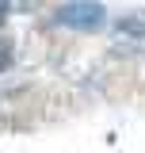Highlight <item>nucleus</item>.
Here are the masks:
<instances>
[{"instance_id": "obj_1", "label": "nucleus", "mask_w": 145, "mask_h": 153, "mask_svg": "<svg viewBox=\"0 0 145 153\" xmlns=\"http://www.w3.org/2000/svg\"><path fill=\"white\" fill-rule=\"evenodd\" d=\"M54 23L72 27V31H95V27L107 23V8L95 4V0H69V4L54 8Z\"/></svg>"}, {"instance_id": "obj_2", "label": "nucleus", "mask_w": 145, "mask_h": 153, "mask_svg": "<svg viewBox=\"0 0 145 153\" xmlns=\"http://www.w3.org/2000/svg\"><path fill=\"white\" fill-rule=\"evenodd\" d=\"M12 65V42H0V69Z\"/></svg>"}]
</instances>
